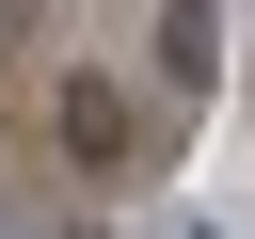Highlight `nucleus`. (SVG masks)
I'll list each match as a JSON object with an SVG mask.
<instances>
[{
    "mask_svg": "<svg viewBox=\"0 0 255 239\" xmlns=\"http://www.w3.org/2000/svg\"><path fill=\"white\" fill-rule=\"evenodd\" d=\"M64 143H80V159H112V143H128V112H112V80H64Z\"/></svg>",
    "mask_w": 255,
    "mask_h": 239,
    "instance_id": "nucleus-2",
    "label": "nucleus"
},
{
    "mask_svg": "<svg viewBox=\"0 0 255 239\" xmlns=\"http://www.w3.org/2000/svg\"><path fill=\"white\" fill-rule=\"evenodd\" d=\"M159 64H175V80H223V0H175V16H159Z\"/></svg>",
    "mask_w": 255,
    "mask_h": 239,
    "instance_id": "nucleus-1",
    "label": "nucleus"
}]
</instances>
